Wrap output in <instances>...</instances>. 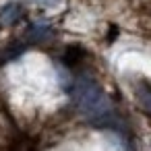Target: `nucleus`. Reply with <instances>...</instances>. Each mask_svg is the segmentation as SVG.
<instances>
[{
	"label": "nucleus",
	"mask_w": 151,
	"mask_h": 151,
	"mask_svg": "<svg viewBox=\"0 0 151 151\" xmlns=\"http://www.w3.org/2000/svg\"><path fill=\"white\" fill-rule=\"evenodd\" d=\"M85 56H87V52L81 46H68L66 52H64V56H62V64L68 66V68H73V66L81 64L85 60Z\"/></svg>",
	"instance_id": "2"
},
{
	"label": "nucleus",
	"mask_w": 151,
	"mask_h": 151,
	"mask_svg": "<svg viewBox=\"0 0 151 151\" xmlns=\"http://www.w3.org/2000/svg\"><path fill=\"white\" fill-rule=\"evenodd\" d=\"M27 37H29L31 44H42V42H46V40L52 37V31H50V27H46V25H33V27H29Z\"/></svg>",
	"instance_id": "4"
},
{
	"label": "nucleus",
	"mask_w": 151,
	"mask_h": 151,
	"mask_svg": "<svg viewBox=\"0 0 151 151\" xmlns=\"http://www.w3.org/2000/svg\"><path fill=\"white\" fill-rule=\"evenodd\" d=\"M134 91H137V99H139L141 108L147 114H151V85H147V83L141 81V83H137Z\"/></svg>",
	"instance_id": "3"
},
{
	"label": "nucleus",
	"mask_w": 151,
	"mask_h": 151,
	"mask_svg": "<svg viewBox=\"0 0 151 151\" xmlns=\"http://www.w3.org/2000/svg\"><path fill=\"white\" fill-rule=\"evenodd\" d=\"M70 95H73V101L75 106L79 108V112L89 118L91 122H95L97 118H101L104 114L112 112L110 110V101L104 93V89L97 85V81H93L91 77H77L70 85Z\"/></svg>",
	"instance_id": "1"
},
{
	"label": "nucleus",
	"mask_w": 151,
	"mask_h": 151,
	"mask_svg": "<svg viewBox=\"0 0 151 151\" xmlns=\"http://www.w3.org/2000/svg\"><path fill=\"white\" fill-rule=\"evenodd\" d=\"M11 151H33V145L23 139V141H17V143L11 147Z\"/></svg>",
	"instance_id": "6"
},
{
	"label": "nucleus",
	"mask_w": 151,
	"mask_h": 151,
	"mask_svg": "<svg viewBox=\"0 0 151 151\" xmlns=\"http://www.w3.org/2000/svg\"><path fill=\"white\" fill-rule=\"evenodd\" d=\"M21 15H23V9H21L19 4H9V6H4L0 19H2L4 25H13V23H17V21L21 19Z\"/></svg>",
	"instance_id": "5"
}]
</instances>
